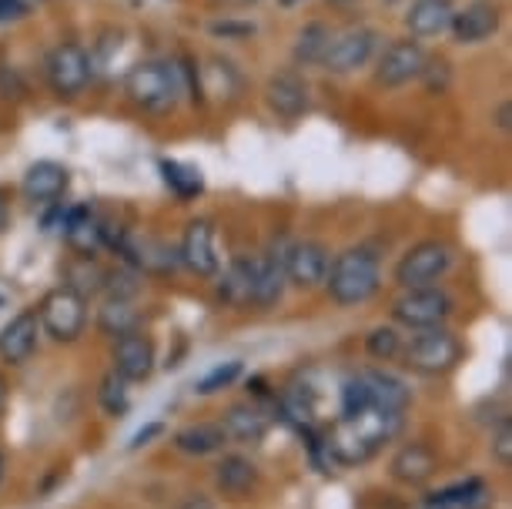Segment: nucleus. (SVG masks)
Masks as SVG:
<instances>
[{"label":"nucleus","mask_w":512,"mask_h":509,"mask_svg":"<svg viewBox=\"0 0 512 509\" xmlns=\"http://www.w3.org/2000/svg\"><path fill=\"white\" fill-rule=\"evenodd\" d=\"M225 429L221 422H195V426H185L175 432V449L185 456H211L225 446Z\"/></svg>","instance_id":"nucleus-25"},{"label":"nucleus","mask_w":512,"mask_h":509,"mask_svg":"<svg viewBox=\"0 0 512 509\" xmlns=\"http://www.w3.org/2000/svg\"><path fill=\"white\" fill-rule=\"evenodd\" d=\"M449 315H452V299L436 285L405 288L399 299L392 302V319L415 332L436 329V325L446 322Z\"/></svg>","instance_id":"nucleus-5"},{"label":"nucleus","mask_w":512,"mask_h":509,"mask_svg":"<svg viewBox=\"0 0 512 509\" xmlns=\"http://www.w3.org/2000/svg\"><path fill=\"white\" fill-rule=\"evenodd\" d=\"M101 288H108L111 299H128L131 302V295L138 292V282H134L131 272H104Z\"/></svg>","instance_id":"nucleus-35"},{"label":"nucleus","mask_w":512,"mask_h":509,"mask_svg":"<svg viewBox=\"0 0 512 509\" xmlns=\"http://www.w3.org/2000/svg\"><path fill=\"white\" fill-rule=\"evenodd\" d=\"M114 372L124 382H141L154 372V342L144 332H128L114 339Z\"/></svg>","instance_id":"nucleus-14"},{"label":"nucleus","mask_w":512,"mask_h":509,"mask_svg":"<svg viewBox=\"0 0 512 509\" xmlns=\"http://www.w3.org/2000/svg\"><path fill=\"white\" fill-rule=\"evenodd\" d=\"M462 359V345L449 329H425L405 345V362L409 369L422 372V376H439V372L456 369V362Z\"/></svg>","instance_id":"nucleus-7"},{"label":"nucleus","mask_w":512,"mask_h":509,"mask_svg":"<svg viewBox=\"0 0 512 509\" xmlns=\"http://www.w3.org/2000/svg\"><path fill=\"white\" fill-rule=\"evenodd\" d=\"M372 406V392L365 376H355L342 386V416H355V412L369 409Z\"/></svg>","instance_id":"nucleus-34"},{"label":"nucleus","mask_w":512,"mask_h":509,"mask_svg":"<svg viewBox=\"0 0 512 509\" xmlns=\"http://www.w3.org/2000/svg\"><path fill=\"white\" fill-rule=\"evenodd\" d=\"M4 402H7V382L0 376V412H4Z\"/></svg>","instance_id":"nucleus-44"},{"label":"nucleus","mask_w":512,"mask_h":509,"mask_svg":"<svg viewBox=\"0 0 512 509\" xmlns=\"http://www.w3.org/2000/svg\"><path fill=\"white\" fill-rule=\"evenodd\" d=\"M218 295L221 302L235 305V309L251 305V299H255V255H238L228 265V272L218 285Z\"/></svg>","instance_id":"nucleus-24"},{"label":"nucleus","mask_w":512,"mask_h":509,"mask_svg":"<svg viewBox=\"0 0 512 509\" xmlns=\"http://www.w3.org/2000/svg\"><path fill=\"white\" fill-rule=\"evenodd\" d=\"M0 479H4V456H0Z\"/></svg>","instance_id":"nucleus-47"},{"label":"nucleus","mask_w":512,"mask_h":509,"mask_svg":"<svg viewBox=\"0 0 512 509\" xmlns=\"http://www.w3.org/2000/svg\"><path fill=\"white\" fill-rule=\"evenodd\" d=\"M0 305H4V295H0Z\"/></svg>","instance_id":"nucleus-48"},{"label":"nucleus","mask_w":512,"mask_h":509,"mask_svg":"<svg viewBox=\"0 0 512 509\" xmlns=\"http://www.w3.org/2000/svg\"><path fill=\"white\" fill-rule=\"evenodd\" d=\"M238 376H241V362H238V359L221 362V366H215L205 379L198 382V396H215V392L228 389Z\"/></svg>","instance_id":"nucleus-33"},{"label":"nucleus","mask_w":512,"mask_h":509,"mask_svg":"<svg viewBox=\"0 0 512 509\" xmlns=\"http://www.w3.org/2000/svg\"><path fill=\"white\" fill-rule=\"evenodd\" d=\"M178 509H215V499L205 493H191V496H185V503Z\"/></svg>","instance_id":"nucleus-39"},{"label":"nucleus","mask_w":512,"mask_h":509,"mask_svg":"<svg viewBox=\"0 0 512 509\" xmlns=\"http://www.w3.org/2000/svg\"><path fill=\"white\" fill-rule=\"evenodd\" d=\"M138 322H141V315L128 299H108L98 312V329L104 335H111V339H121V335L134 332Z\"/></svg>","instance_id":"nucleus-28"},{"label":"nucleus","mask_w":512,"mask_h":509,"mask_svg":"<svg viewBox=\"0 0 512 509\" xmlns=\"http://www.w3.org/2000/svg\"><path fill=\"white\" fill-rule=\"evenodd\" d=\"M44 74L57 98H77V94H84V88L91 84L94 64L81 44L67 41V44H57L54 51L47 54Z\"/></svg>","instance_id":"nucleus-6"},{"label":"nucleus","mask_w":512,"mask_h":509,"mask_svg":"<svg viewBox=\"0 0 512 509\" xmlns=\"http://www.w3.org/2000/svg\"><path fill=\"white\" fill-rule=\"evenodd\" d=\"M265 101L278 118H302L308 111V84L302 74L295 71H278L268 78V88H265Z\"/></svg>","instance_id":"nucleus-15"},{"label":"nucleus","mask_w":512,"mask_h":509,"mask_svg":"<svg viewBox=\"0 0 512 509\" xmlns=\"http://www.w3.org/2000/svg\"><path fill=\"white\" fill-rule=\"evenodd\" d=\"M161 178H164V185H168L178 198H185V201L198 198L201 191H205V178H201V171L191 168V165H181V161L164 158L161 161Z\"/></svg>","instance_id":"nucleus-29"},{"label":"nucleus","mask_w":512,"mask_h":509,"mask_svg":"<svg viewBox=\"0 0 512 509\" xmlns=\"http://www.w3.org/2000/svg\"><path fill=\"white\" fill-rule=\"evenodd\" d=\"M365 349H369L372 359L379 362H392L395 355H402V335L392 329V325H382V329H372L369 339H365Z\"/></svg>","instance_id":"nucleus-32"},{"label":"nucleus","mask_w":512,"mask_h":509,"mask_svg":"<svg viewBox=\"0 0 512 509\" xmlns=\"http://www.w3.org/2000/svg\"><path fill=\"white\" fill-rule=\"evenodd\" d=\"M325 285H328V295H332L342 309L365 305L382 285L379 255H375L372 248H349V252H342L328 265Z\"/></svg>","instance_id":"nucleus-3"},{"label":"nucleus","mask_w":512,"mask_h":509,"mask_svg":"<svg viewBox=\"0 0 512 509\" xmlns=\"http://www.w3.org/2000/svg\"><path fill=\"white\" fill-rule=\"evenodd\" d=\"M419 509H449V506H446V503H439V499H432V496H429V499H425V503H422Z\"/></svg>","instance_id":"nucleus-42"},{"label":"nucleus","mask_w":512,"mask_h":509,"mask_svg":"<svg viewBox=\"0 0 512 509\" xmlns=\"http://www.w3.org/2000/svg\"><path fill=\"white\" fill-rule=\"evenodd\" d=\"M161 432V422H151V426H144L141 432H134V439H131V449H138V446H148V439H154Z\"/></svg>","instance_id":"nucleus-40"},{"label":"nucleus","mask_w":512,"mask_h":509,"mask_svg":"<svg viewBox=\"0 0 512 509\" xmlns=\"http://www.w3.org/2000/svg\"><path fill=\"white\" fill-rule=\"evenodd\" d=\"M449 31L459 44H482L499 31V11L489 0H476V4L462 7L459 14H452Z\"/></svg>","instance_id":"nucleus-20"},{"label":"nucleus","mask_w":512,"mask_h":509,"mask_svg":"<svg viewBox=\"0 0 512 509\" xmlns=\"http://www.w3.org/2000/svg\"><path fill=\"white\" fill-rule=\"evenodd\" d=\"M496 118H499V121H496V124H499V128H502V131H506V128H509V104H502V108H499V114H496Z\"/></svg>","instance_id":"nucleus-41"},{"label":"nucleus","mask_w":512,"mask_h":509,"mask_svg":"<svg viewBox=\"0 0 512 509\" xmlns=\"http://www.w3.org/2000/svg\"><path fill=\"white\" fill-rule=\"evenodd\" d=\"M255 4H258V0H255Z\"/></svg>","instance_id":"nucleus-49"},{"label":"nucleus","mask_w":512,"mask_h":509,"mask_svg":"<svg viewBox=\"0 0 512 509\" xmlns=\"http://www.w3.org/2000/svg\"><path fill=\"white\" fill-rule=\"evenodd\" d=\"M37 335H41V319L37 312H21L0 329V359L11 366H24L37 352Z\"/></svg>","instance_id":"nucleus-16"},{"label":"nucleus","mask_w":512,"mask_h":509,"mask_svg":"<svg viewBox=\"0 0 512 509\" xmlns=\"http://www.w3.org/2000/svg\"><path fill=\"white\" fill-rule=\"evenodd\" d=\"M221 429H225V439H231V443H262L268 436V416L258 406L238 402L221 416Z\"/></svg>","instance_id":"nucleus-22"},{"label":"nucleus","mask_w":512,"mask_h":509,"mask_svg":"<svg viewBox=\"0 0 512 509\" xmlns=\"http://www.w3.org/2000/svg\"><path fill=\"white\" fill-rule=\"evenodd\" d=\"M328 265H332V255L322 242H295L288 248V258H285V275H288V285L295 288H315L325 282L328 275Z\"/></svg>","instance_id":"nucleus-13"},{"label":"nucleus","mask_w":512,"mask_h":509,"mask_svg":"<svg viewBox=\"0 0 512 509\" xmlns=\"http://www.w3.org/2000/svg\"><path fill=\"white\" fill-rule=\"evenodd\" d=\"M452 265V248L446 242H419L412 245L409 252L399 258L395 265V282L402 288H425V285H436L442 275L449 272Z\"/></svg>","instance_id":"nucleus-8"},{"label":"nucleus","mask_w":512,"mask_h":509,"mask_svg":"<svg viewBox=\"0 0 512 509\" xmlns=\"http://www.w3.org/2000/svg\"><path fill=\"white\" fill-rule=\"evenodd\" d=\"M27 14V4L24 0H0V24L4 21H17V17Z\"/></svg>","instance_id":"nucleus-37"},{"label":"nucleus","mask_w":512,"mask_h":509,"mask_svg":"<svg viewBox=\"0 0 512 509\" xmlns=\"http://www.w3.org/2000/svg\"><path fill=\"white\" fill-rule=\"evenodd\" d=\"M124 94L131 104H138L148 114H168L178 108L181 94H185V78H181L175 61L164 57H148V61L134 64L124 78Z\"/></svg>","instance_id":"nucleus-2"},{"label":"nucleus","mask_w":512,"mask_h":509,"mask_svg":"<svg viewBox=\"0 0 512 509\" xmlns=\"http://www.w3.org/2000/svg\"><path fill=\"white\" fill-rule=\"evenodd\" d=\"M255 483H258V469L248 456L231 453L215 466V486L228 499H245L255 489Z\"/></svg>","instance_id":"nucleus-23"},{"label":"nucleus","mask_w":512,"mask_h":509,"mask_svg":"<svg viewBox=\"0 0 512 509\" xmlns=\"http://www.w3.org/2000/svg\"><path fill=\"white\" fill-rule=\"evenodd\" d=\"M482 496H486L482 479H462V483H452L446 489H439V493H432V499L446 503L449 509H476L482 503Z\"/></svg>","instance_id":"nucleus-30"},{"label":"nucleus","mask_w":512,"mask_h":509,"mask_svg":"<svg viewBox=\"0 0 512 509\" xmlns=\"http://www.w3.org/2000/svg\"><path fill=\"white\" fill-rule=\"evenodd\" d=\"M332 27L322 24V21H312V24H305L302 31H298L295 37V47H292V57H295V64H302V67H315V64H322V57L328 51V44H332Z\"/></svg>","instance_id":"nucleus-26"},{"label":"nucleus","mask_w":512,"mask_h":509,"mask_svg":"<svg viewBox=\"0 0 512 509\" xmlns=\"http://www.w3.org/2000/svg\"><path fill=\"white\" fill-rule=\"evenodd\" d=\"M295 4H302V0H282V7H295Z\"/></svg>","instance_id":"nucleus-45"},{"label":"nucleus","mask_w":512,"mask_h":509,"mask_svg":"<svg viewBox=\"0 0 512 509\" xmlns=\"http://www.w3.org/2000/svg\"><path fill=\"white\" fill-rule=\"evenodd\" d=\"M37 319L54 342H77L84 335V325H88V299H81L67 285L51 288L44 295L41 309H37Z\"/></svg>","instance_id":"nucleus-4"},{"label":"nucleus","mask_w":512,"mask_h":509,"mask_svg":"<svg viewBox=\"0 0 512 509\" xmlns=\"http://www.w3.org/2000/svg\"><path fill=\"white\" fill-rule=\"evenodd\" d=\"M365 382H369L372 392V406L389 409V412H405L409 409V389H405L402 379L389 376V372H365Z\"/></svg>","instance_id":"nucleus-27"},{"label":"nucleus","mask_w":512,"mask_h":509,"mask_svg":"<svg viewBox=\"0 0 512 509\" xmlns=\"http://www.w3.org/2000/svg\"><path fill=\"white\" fill-rule=\"evenodd\" d=\"M7 225V201H4V195H0V228Z\"/></svg>","instance_id":"nucleus-43"},{"label":"nucleus","mask_w":512,"mask_h":509,"mask_svg":"<svg viewBox=\"0 0 512 509\" xmlns=\"http://www.w3.org/2000/svg\"><path fill=\"white\" fill-rule=\"evenodd\" d=\"M375 47H379V31H372V27H349V31L332 37V44H328L322 57V67L328 74H352L372 61Z\"/></svg>","instance_id":"nucleus-9"},{"label":"nucleus","mask_w":512,"mask_h":509,"mask_svg":"<svg viewBox=\"0 0 512 509\" xmlns=\"http://www.w3.org/2000/svg\"><path fill=\"white\" fill-rule=\"evenodd\" d=\"M452 4L449 0H415L409 7V14H405V27H409V34L415 41H425V37H439L449 31L452 24Z\"/></svg>","instance_id":"nucleus-21"},{"label":"nucleus","mask_w":512,"mask_h":509,"mask_svg":"<svg viewBox=\"0 0 512 509\" xmlns=\"http://www.w3.org/2000/svg\"><path fill=\"white\" fill-rule=\"evenodd\" d=\"M425 64H429V57H425L422 44L412 41V37H402V41H392L382 51L379 67H375V84H382V88H402V84L422 78Z\"/></svg>","instance_id":"nucleus-10"},{"label":"nucleus","mask_w":512,"mask_h":509,"mask_svg":"<svg viewBox=\"0 0 512 509\" xmlns=\"http://www.w3.org/2000/svg\"><path fill=\"white\" fill-rule=\"evenodd\" d=\"M402 429V412H389L379 406H369L355 416H342L332 426L325 439V449L332 456V463L342 466H359L365 459H372L389 439L399 436Z\"/></svg>","instance_id":"nucleus-1"},{"label":"nucleus","mask_w":512,"mask_h":509,"mask_svg":"<svg viewBox=\"0 0 512 509\" xmlns=\"http://www.w3.org/2000/svg\"><path fill=\"white\" fill-rule=\"evenodd\" d=\"M67 185H71V175H67L64 165H57V161H37V165L24 171L21 191L34 205H54L67 191Z\"/></svg>","instance_id":"nucleus-17"},{"label":"nucleus","mask_w":512,"mask_h":509,"mask_svg":"<svg viewBox=\"0 0 512 509\" xmlns=\"http://www.w3.org/2000/svg\"><path fill=\"white\" fill-rule=\"evenodd\" d=\"M211 34H218V37H248V34H255V27H251V24H215V27H211Z\"/></svg>","instance_id":"nucleus-38"},{"label":"nucleus","mask_w":512,"mask_h":509,"mask_svg":"<svg viewBox=\"0 0 512 509\" xmlns=\"http://www.w3.org/2000/svg\"><path fill=\"white\" fill-rule=\"evenodd\" d=\"M64 235H67V245L74 248L77 258H94L104 248V238H101V218L94 215L88 205H77V208H67L64 218Z\"/></svg>","instance_id":"nucleus-19"},{"label":"nucleus","mask_w":512,"mask_h":509,"mask_svg":"<svg viewBox=\"0 0 512 509\" xmlns=\"http://www.w3.org/2000/svg\"><path fill=\"white\" fill-rule=\"evenodd\" d=\"M288 238H275L272 248L265 255H255V305L272 309V305L285 295L288 275H285V258H288Z\"/></svg>","instance_id":"nucleus-11"},{"label":"nucleus","mask_w":512,"mask_h":509,"mask_svg":"<svg viewBox=\"0 0 512 509\" xmlns=\"http://www.w3.org/2000/svg\"><path fill=\"white\" fill-rule=\"evenodd\" d=\"M436 469H439V459L432 453V446H425V443H405L389 463L392 479L402 486H425L436 476Z\"/></svg>","instance_id":"nucleus-18"},{"label":"nucleus","mask_w":512,"mask_h":509,"mask_svg":"<svg viewBox=\"0 0 512 509\" xmlns=\"http://www.w3.org/2000/svg\"><path fill=\"white\" fill-rule=\"evenodd\" d=\"M178 262L195 272L201 278L218 275V252H215V228L205 218H195L188 222L185 235H181V248H178Z\"/></svg>","instance_id":"nucleus-12"},{"label":"nucleus","mask_w":512,"mask_h":509,"mask_svg":"<svg viewBox=\"0 0 512 509\" xmlns=\"http://www.w3.org/2000/svg\"><path fill=\"white\" fill-rule=\"evenodd\" d=\"M98 402H101V409L108 412V416H124L131 406V399H128V382H124L118 372H111V376H104L101 382V389H98Z\"/></svg>","instance_id":"nucleus-31"},{"label":"nucleus","mask_w":512,"mask_h":509,"mask_svg":"<svg viewBox=\"0 0 512 509\" xmlns=\"http://www.w3.org/2000/svg\"><path fill=\"white\" fill-rule=\"evenodd\" d=\"M492 459H496L502 469L512 466V426L509 422H502L499 432L492 436Z\"/></svg>","instance_id":"nucleus-36"},{"label":"nucleus","mask_w":512,"mask_h":509,"mask_svg":"<svg viewBox=\"0 0 512 509\" xmlns=\"http://www.w3.org/2000/svg\"><path fill=\"white\" fill-rule=\"evenodd\" d=\"M328 4H352V0H328Z\"/></svg>","instance_id":"nucleus-46"}]
</instances>
